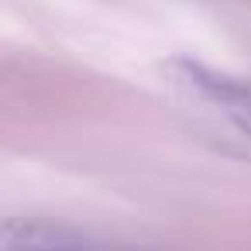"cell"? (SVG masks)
I'll return each mask as SVG.
<instances>
[{
  "label": "cell",
  "instance_id": "6da1fadb",
  "mask_svg": "<svg viewBox=\"0 0 251 251\" xmlns=\"http://www.w3.org/2000/svg\"><path fill=\"white\" fill-rule=\"evenodd\" d=\"M165 86L210 131H220L227 141H241L251 151V83L230 79L196 59H172L165 66Z\"/></svg>",
  "mask_w": 251,
  "mask_h": 251
},
{
  "label": "cell",
  "instance_id": "7a4b0ae2",
  "mask_svg": "<svg viewBox=\"0 0 251 251\" xmlns=\"http://www.w3.org/2000/svg\"><path fill=\"white\" fill-rule=\"evenodd\" d=\"M4 251H141V248L114 244L59 220L11 217L4 224Z\"/></svg>",
  "mask_w": 251,
  "mask_h": 251
}]
</instances>
